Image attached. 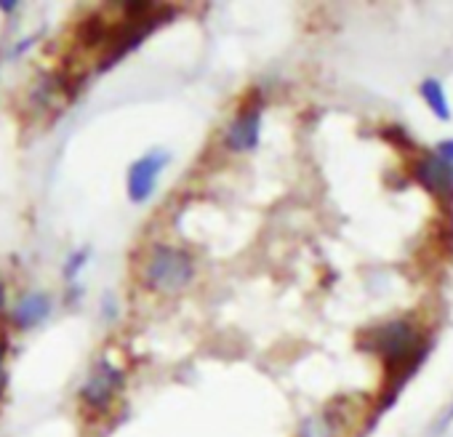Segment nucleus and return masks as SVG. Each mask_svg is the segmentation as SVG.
<instances>
[{
	"label": "nucleus",
	"mask_w": 453,
	"mask_h": 437,
	"mask_svg": "<svg viewBox=\"0 0 453 437\" xmlns=\"http://www.w3.org/2000/svg\"><path fill=\"white\" fill-rule=\"evenodd\" d=\"M192 275H195L192 259L184 251L171 249V246H155L144 267L147 288L165 291V294L187 288L192 283Z\"/></svg>",
	"instance_id": "1"
},
{
	"label": "nucleus",
	"mask_w": 453,
	"mask_h": 437,
	"mask_svg": "<svg viewBox=\"0 0 453 437\" xmlns=\"http://www.w3.org/2000/svg\"><path fill=\"white\" fill-rule=\"evenodd\" d=\"M259 126H262V99L259 94L251 96L235 115V120L226 128V147L233 152H249L259 144Z\"/></svg>",
	"instance_id": "2"
},
{
	"label": "nucleus",
	"mask_w": 453,
	"mask_h": 437,
	"mask_svg": "<svg viewBox=\"0 0 453 437\" xmlns=\"http://www.w3.org/2000/svg\"><path fill=\"white\" fill-rule=\"evenodd\" d=\"M413 176L426 192H432L434 197H440L445 203H453V165L450 163L440 160L432 152H424L416 160Z\"/></svg>",
	"instance_id": "3"
},
{
	"label": "nucleus",
	"mask_w": 453,
	"mask_h": 437,
	"mask_svg": "<svg viewBox=\"0 0 453 437\" xmlns=\"http://www.w3.org/2000/svg\"><path fill=\"white\" fill-rule=\"evenodd\" d=\"M120 387H123V373H120L115 365L102 363V365L94 371V376L83 384L81 397H83V402H86L91 410L102 413V410L110 408V402L115 400V395L120 392Z\"/></svg>",
	"instance_id": "4"
},
{
	"label": "nucleus",
	"mask_w": 453,
	"mask_h": 437,
	"mask_svg": "<svg viewBox=\"0 0 453 437\" xmlns=\"http://www.w3.org/2000/svg\"><path fill=\"white\" fill-rule=\"evenodd\" d=\"M168 163V155L163 152H150L144 157H139L131 168H128V197L134 203H144L155 184H157V176L163 171V165Z\"/></svg>",
	"instance_id": "5"
},
{
	"label": "nucleus",
	"mask_w": 453,
	"mask_h": 437,
	"mask_svg": "<svg viewBox=\"0 0 453 437\" xmlns=\"http://www.w3.org/2000/svg\"><path fill=\"white\" fill-rule=\"evenodd\" d=\"M49 310H51V299H49L46 294H41V291L27 294V296L17 304V310H14V323H17L19 328H33V326H38V323L49 315Z\"/></svg>",
	"instance_id": "6"
},
{
	"label": "nucleus",
	"mask_w": 453,
	"mask_h": 437,
	"mask_svg": "<svg viewBox=\"0 0 453 437\" xmlns=\"http://www.w3.org/2000/svg\"><path fill=\"white\" fill-rule=\"evenodd\" d=\"M424 102L429 104V110L440 118V120H450V104L445 99V91H442V83L434 80V78H426L421 86H418Z\"/></svg>",
	"instance_id": "7"
},
{
	"label": "nucleus",
	"mask_w": 453,
	"mask_h": 437,
	"mask_svg": "<svg viewBox=\"0 0 453 437\" xmlns=\"http://www.w3.org/2000/svg\"><path fill=\"white\" fill-rule=\"evenodd\" d=\"M336 429H339L336 413H334V410H326V413L310 416V418L302 424L299 437H334Z\"/></svg>",
	"instance_id": "8"
},
{
	"label": "nucleus",
	"mask_w": 453,
	"mask_h": 437,
	"mask_svg": "<svg viewBox=\"0 0 453 437\" xmlns=\"http://www.w3.org/2000/svg\"><path fill=\"white\" fill-rule=\"evenodd\" d=\"M107 38H110V27H107L99 17H91V19H86V22L78 27V41H81L83 46H88V49L104 46Z\"/></svg>",
	"instance_id": "9"
},
{
	"label": "nucleus",
	"mask_w": 453,
	"mask_h": 437,
	"mask_svg": "<svg viewBox=\"0 0 453 437\" xmlns=\"http://www.w3.org/2000/svg\"><path fill=\"white\" fill-rule=\"evenodd\" d=\"M381 136H384L387 142H392V144L403 147V150H411V147H413V142L408 139V134H405L403 128H384V131H381Z\"/></svg>",
	"instance_id": "10"
},
{
	"label": "nucleus",
	"mask_w": 453,
	"mask_h": 437,
	"mask_svg": "<svg viewBox=\"0 0 453 437\" xmlns=\"http://www.w3.org/2000/svg\"><path fill=\"white\" fill-rule=\"evenodd\" d=\"M434 155H437L440 160H445V163H450V165H453V139L440 142V144L434 147Z\"/></svg>",
	"instance_id": "11"
},
{
	"label": "nucleus",
	"mask_w": 453,
	"mask_h": 437,
	"mask_svg": "<svg viewBox=\"0 0 453 437\" xmlns=\"http://www.w3.org/2000/svg\"><path fill=\"white\" fill-rule=\"evenodd\" d=\"M6 347L0 344V397H4V389H6Z\"/></svg>",
	"instance_id": "12"
},
{
	"label": "nucleus",
	"mask_w": 453,
	"mask_h": 437,
	"mask_svg": "<svg viewBox=\"0 0 453 437\" xmlns=\"http://www.w3.org/2000/svg\"><path fill=\"white\" fill-rule=\"evenodd\" d=\"M83 259H86V251H81V254H75L73 259H70V267H67V275H75L81 267H83Z\"/></svg>",
	"instance_id": "13"
},
{
	"label": "nucleus",
	"mask_w": 453,
	"mask_h": 437,
	"mask_svg": "<svg viewBox=\"0 0 453 437\" xmlns=\"http://www.w3.org/2000/svg\"><path fill=\"white\" fill-rule=\"evenodd\" d=\"M4 304H6V286L0 283V310H4Z\"/></svg>",
	"instance_id": "14"
},
{
	"label": "nucleus",
	"mask_w": 453,
	"mask_h": 437,
	"mask_svg": "<svg viewBox=\"0 0 453 437\" xmlns=\"http://www.w3.org/2000/svg\"><path fill=\"white\" fill-rule=\"evenodd\" d=\"M17 4H14V0H6V4H0V9H6V12H12Z\"/></svg>",
	"instance_id": "15"
}]
</instances>
